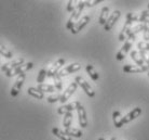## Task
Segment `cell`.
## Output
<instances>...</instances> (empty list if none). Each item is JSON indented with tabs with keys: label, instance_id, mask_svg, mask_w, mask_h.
Returning a JSON list of instances; mask_svg holds the SVG:
<instances>
[{
	"label": "cell",
	"instance_id": "1",
	"mask_svg": "<svg viewBox=\"0 0 149 140\" xmlns=\"http://www.w3.org/2000/svg\"><path fill=\"white\" fill-rule=\"evenodd\" d=\"M83 8H86V6H84V1H79L78 4H77V6H76L74 11L71 13L70 18H69V20L67 21V24H66L67 30H72V27L74 26V24H76V22L78 21L79 16H80V14H81Z\"/></svg>",
	"mask_w": 149,
	"mask_h": 140
},
{
	"label": "cell",
	"instance_id": "2",
	"mask_svg": "<svg viewBox=\"0 0 149 140\" xmlns=\"http://www.w3.org/2000/svg\"><path fill=\"white\" fill-rule=\"evenodd\" d=\"M139 32H144V33H149V21L145 23H139L138 25L131 27L130 33H129V39L130 40H134V37L136 34H138Z\"/></svg>",
	"mask_w": 149,
	"mask_h": 140
},
{
	"label": "cell",
	"instance_id": "3",
	"mask_svg": "<svg viewBox=\"0 0 149 140\" xmlns=\"http://www.w3.org/2000/svg\"><path fill=\"white\" fill-rule=\"evenodd\" d=\"M24 58H17V59H15V60H13L12 62H10V63H6V64L2 65V68H1V70H2V72H4L6 74H8V73H11L12 71H14L15 68H17L19 66H21V65L25 64L24 63Z\"/></svg>",
	"mask_w": 149,
	"mask_h": 140
},
{
	"label": "cell",
	"instance_id": "4",
	"mask_svg": "<svg viewBox=\"0 0 149 140\" xmlns=\"http://www.w3.org/2000/svg\"><path fill=\"white\" fill-rule=\"evenodd\" d=\"M77 103V108L76 110L78 112V121H79V125L81 126L82 128H86L88 126V117H86V112L84 110V108L82 106V104L79 101H76Z\"/></svg>",
	"mask_w": 149,
	"mask_h": 140
},
{
	"label": "cell",
	"instance_id": "5",
	"mask_svg": "<svg viewBox=\"0 0 149 140\" xmlns=\"http://www.w3.org/2000/svg\"><path fill=\"white\" fill-rule=\"evenodd\" d=\"M74 80H76V83L78 84L79 86L84 90V92H86L89 97H91V98L95 97V91L93 90V88L91 87L89 84H88V82H86L81 76H77V77L74 78Z\"/></svg>",
	"mask_w": 149,
	"mask_h": 140
},
{
	"label": "cell",
	"instance_id": "6",
	"mask_svg": "<svg viewBox=\"0 0 149 140\" xmlns=\"http://www.w3.org/2000/svg\"><path fill=\"white\" fill-rule=\"evenodd\" d=\"M33 66H34V63H33V62H28V63H25V64L19 66L17 68H15L14 71H12L11 73H8L6 75H7L8 77H13V76H16V75H19V76L23 75V74H25L27 71L31 70Z\"/></svg>",
	"mask_w": 149,
	"mask_h": 140
},
{
	"label": "cell",
	"instance_id": "7",
	"mask_svg": "<svg viewBox=\"0 0 149 140\" xmlns=\"http://www.w3.org/2000/svg\"><path fill=\"white\" fill-rule=\"evenodd\" d=\"M77 88H78V84L76 83H71L69 86L67 87V89L64 91L63 94L61 95V99H60V102L61 103H65L66 101H67L68 99L70 98L71 96L74 95V92L76 90H77Z\"/></svg>",
	"mask_w": 149,
	"mask_h": 140
},
{
	"label": "cell",
	"instance_id": "8",
	"mask_svg": "<svg viewBox=\"0 0 149 140\" xmlns=\"http://www.w3.org/2000/svg\"><path fill=\"white\" fill-rule=\"evenodd\" d=\"M25 78H26V74H23V75H19V78L15 80L14 85H13V87H12L11 91H10V94H11V96L13 98L19 95V90H21V88H22L23 84L25 82Z\"/></svg>",
	"mask_w": 149,
	"mask_h": 140
},
{
	"label": "cell",
	"instance_id": "9",
	"mask_svg": "<svg viewBox=\"0 0 149 140\" xmlns=\"http://www.w3.org/2000/svg\"><path fill=\"white\" fill-rule=\"evenodd\" d=\"M121 16V12L119 11V10H116V11L112 12V14L109 16V19L107 20V22H106V24H105L104 26V30H110L113 27V25L116 24V22L119 20V18Z\"/></svg>",
	"mask_w": 149,
	"mask_h": 140
},
{
	"label": "cell",
	"instance_id": "10",
	"mask_svg": "<svg viewBox=\"0 0 149 140\" xmlns=\"http://www.w3.org/2000/svg\"><path fill=\"white\" fill-rule=\"evenodd\" d=\"M65 64V59H58L55 61L51 68H49L48 71V77H54L56 74L60 73V68Z\"/></svg>",
	"mask_w": 149,
	"mask_h": 140
},
{
	"label": "cell",
	"instance_id": "11",
	"mask_svg": "<svg viewBox=\"0 0 149 140\" xmlns=\"http://www.w3.org/2000/svg\"><path fill=\"white\" fill-rule=\"evenodd\" d=\"M141 114H142V109H141L139 106L135 108L134 110H132L130 113H127L125 116H123L122 117V125L127 124V123H130L131 121H133V120H135V118H137Z\"/></svg>",
	"mask_w": 149,
	"mask_h": 140
},
{
	"label": "cell",
	"instance_id": "12",
	"mask_svg": "<svg viewBox=\"0 0 149 140\" xmlns=\"http://www.w3.org/2000/svg\"><path fill=\"white\" fill-rule=\"evenodd\" d=\"M124 73H143V72H148V66H139V65H131L127 64L122 68Z\"/></svg>",
	"mask_w": 149,
	"mask_h": 140
},
{
	"label": "cell",
	"instance_id": "13",
	"mask_svg": "<svg viewBox=\"0 0 149 140\" xmlns=\"http://www.w3.org/2000/svg\"><path fill=\"white\" fill-rule=\"evenodd\" d=\"M80 68H81V64H79V63H72V64L68 65L66 68H64L63 70H61L58 74H60L61 77H64V76H67V75H69V74H71V73L77 72Z\"/></svg>",
	"mask_w": 149,
	"mask_h": 140
},
{
	"label": "cell",
	"instance_id": "14",
	"mask_svg": "<svg viewBox=\"0 0 149 140\" xmlns=\"http://www.w3.org/2000/svg\"><path fill=\"white\" fill-rule=\"evenodd\" d=\"M132 44H133V40H127V42H125V44L123 45V47L120 49V51L118 53H117V56H116V58H117V60L118 61H122L124 58H125V56L127 54V52L130 51L131 47H132Z\"/></svg>",
	"mask_w": 149,
	"mask_h": 140
},
{
	"label": "cell",
	"instance_id": "15",
	"mask_svg": "<svg viewBox=\"0 0 149 140\" xmlns=\"http://www.w3.org/2000/svg\"><path fill=\"white\" fill-rule=\"evenodd\" d=\"M90 22V16L89 15H86V16H83L82 19H80L78 22L74 24V26L72 27V30H70L72 34H78L79 32L83 28V27L86 26V24Z\"/></svg>",
	"mask_w": 149,
	"mask_h": 140
},
{
	"label": "cell",
	"instance_id": "16",
	"mask_svg": "<svg viewBox=\"0 0 149 140\" xmlns=\"http://www.w3.org/2000/svg\"><path fill=\"white\" fill-rule=\"evenodd\" d=\"M77 108V103H76V101L72 103H68V104H64V106H62L61 108H58V110H57V113L58 114H67V113H70V112H72V111L74 110Z\"/></svg>",
	"mask_w": 149,
	"mask_h": 140
},
{
	"label": "cell",
	"instance_id": "17",
	"mask_svg": "<svg viewBox=\"0 0 149 140\" xmlns=\"http://www.w3.org/2000/svg\"><path fill=\"white\" fill-rule=\"evenodd\" d=\"M131 27H133L132 26V24H131V23L125 22V24H124V26H123L122 30H121V33H120V35H119L120 42H124V40L129 37V33H130Z\"/></svg>",
	"mask_w": 149,
	"mask_h": 140
},
{
	"label": "cell",
	"instance_id": "18",
	"mask_svg": "<svg viewBox=\"0 0 149 140\" xmlns=\"http://www.w3.org/2000/svg\"><path fill=\"white\" fill-rule=\"evenodd\" d=\"M52 134L54 135V136L57 137V138H60L61 140H72V139H71V137L68 136L65 132L61 130L60 128H56V127L52 128Z\"/></svg>",
	"mask_w": 149,
	"mask_h": 140
},
{
	"label": "cell",
	"instance_id": "19",
	"mask_svg": "<svg viewBox=\"0 0 149 140\" xmlns=\"http://www.w3.org/2000/svg\"><path fill=\"white\" fill-rule=\"evenodd\" d=\"M27 92H28L29 96H31V97H34V98H36V99H43V97H45V92H42L41 90H39L38 88L29 87L27 89Z\"/></svg>",
	"mask_w": 149,
	"mask_h": 140
},
{
	"label": "cell",
	"instance_id": "20",
	"mask_svg": "<svg viewBox=\"0 0 149 140\" xmlns=\"http://www.w3.org/2000/svg\"><path fill=\"white\" fill-rule=\"evenodd\" d=\"M86 73L90 75V77L92 78V80H94V82L98 80V73L96 72V70L94 68L93 65L88 64L86 66Z\"/></svg>",
	"mask_w": 149,
	"mask_h": 140
},
{
	"label": "cell",
	"instance_id": "21",
	"mask_svg": "<svg viewBox=\"0 0 149 140\" xmlns=\"http://www.w3.org/2000/svg\"><path fill=\"white\" fill-rule=\"evenodd\" d=\"M108 15H109V8L104 7L103 9H102L101 15H100V24H102V25H104L105 26V24H106V22H107V20L109 19Z\"/></svg>",
	"mask_w": 149,
	"mask_h": 140
},
{
	"label": "cell",
	"instance_id": "22",
	"mask_svg": "<svg viewBox=\"0 0 149 140\" xmlns=\"http://www.w3.org/2000/svg\"><path fill=\"white\" fill-rule=\"evenodd\" d=\"M122 117L121 116V114H120L119 111H115L113 113H112V120H113V123H115V126L117 128H120V127H122Z\"/></svg>",
	"mask_w": 149,
	"mask_h": 140
},
{
	"label": "cell",
	"instance_id": "23",
	"mask_svg": "<svg viewBox=\"0 0 149 140\" xmlns=\"http://www.w3.org/2000/svg\"><path fill=\"white\" fill-rule=\"evenodd\" d=\"M131 58H132V60L136 63V65H139V66H145L146 65L144 60L141 58V56H139V53H138L137 51H135V50L132 51V52H131Z\"/></svg>",
	"mask_w": 149,
	"mask_h": 140
},
{
	"label": "cell",
	"instance_id": "24",
	"mask_svg": "<svg viewBox=\"0 0 149 140\" xmlns=\"http://www.w3.org/2000/svg\"><path fill=\"white\" fill-rule=\"evenodd\" d=\"M65 133L67 134L68 136L74 137V138H80V137H82V132H80L79 129L74 128V127H69V128H65Z\"/></svg>",
	"mask_w": 149,
	"mask_h": 140
},
{
	"label": "cell",
	"instance_id": "25",
	"mask_svg": "<svg viewBox=\"0 0 149 140\" xmlns=\"http://www.w3.org/2000/svg\"><path fill=\"white\" fill-rule=\"evenodd\" d=\"M37 88L42 92H53L56 89L54 85H49V84H39V86Z\"/></svg>",
	"mask_w": 149,
	"mask_h": 140
},
{
	"label": "cell",
	"instance_id": "26",
	"mask_svg": "<svg viewBox=\"0 0 149 140\" xmlns=\"http://www.w3.org/2000/svg\"><path fill=\"white\" fill-rule=\"evenodd\" d=\"M72 113H67L64 115V118H63V125L65 128H69L71 127V123H72Z\"/></svg>",
	"mask_w": 149,
	"mask_h": 140
},
{
	"label": "cell",
	"instance_id": "27",
	"mask_svg": "<svg viewBox=\"0 0 149 140\" xmlns=\"http://www.w3.org/2000/svg\"><path fill=\"white\" fill-rule=\"evenodd\" d=\"M53 82H54V86L57 90H62L63 88V83H62V77L60 76V74H56L54 77H53Z\"/></svg>",
	"mask_w": 149,
	"mask_h": 140
},
{
	"label": "cell",
	"instance_id": "28",
	"mask_svg": "<svg viewBox=\"0 0 149 140\" xmlns=\"http://www.w3.org/2000/svg\"><path fill=\"white\" fill-rule=\"evenodd\" d=\"M48 77V71L45 70V68H42L40 70V72L38 74V77H37V83L39 84H42L45 82V79Z\"/></svg>",
	"mask_w": 149,
	"mask_h": 140
},
{
	"label": "cell",
	"instance_id": "29",
	"mask_svg": "<svg viewBox=\"0 0 149 140\" xmlns=\"http://www.w3.org/2000/svg\"><path fill=\"white\" fill-rule=\"evenodd\" d=\"M0 52H1V56H3V57L7 58V59H11V58L13 57L11 51L8 50L7 47H4V46H1V47H0Z\"/></svg>",
	"mask_w": 149,
	"mask_h": 140
},
{
	"label": "cell",
	"instance_id": "30",
	"mask_svg": "<svg viewBox=\"0 0 149 140\" xmlns=\"http://www.w3.org/2000/svg\"><path fill=\"white\" fill-rule=\"evenodd\" d=\"M138 50H144V51H148L149 50V42H141L137 44Z\"/></svg>",
	"mask_w": 149,
	"mask_h": 140
},
{
	"label": "cell",
	"instance_id": "31",
	"mask_svg": "<svg viewBox=\"0 0 149 140\" xmlns=\"http://www.w3.org/2000/svg\"><path fill=\"white\" fill-rule=\"evenodd\" d=\"M102 0H92V1H84V6L88 8L90 7H94V6H96L101 2Z\"/></svg>",
	"mask_w": 149,
	"mask_h": 140
},
{
	"label": "cell",
	"instance_id": "32",
	"mask_svg": "<svg viewBox=\"0 0 149 140\" xmlns=\"http://www.w3.org/2000/svg\"><path fill=\"white\" fill-rule=\"evenodd\" d=\"M60 99H61V96H58V95L50 96L48 98V102L54 103V102H56V101H60Z\"/></svg>",
	"mask_w": 149,
	"mask_h": 140
},
{
	"label": "cell",
	"instance_id": "33",
	"mask_svg": "<svg viewBox=\"0 0 149 140\" xmlns=\"http://www.w3.org/2000/svg\"><path fill=\"white\" fill-rule=\"evenodd\" d=\"M74 1H72V0H69L67 2V11L68 12H72L74 11V9H76V7H74Z\"/></svg>",
	"mask_w": 149,
	"mask_h": 140
},
{
	"label": "cell",
	"instance_id": "34",
	"mask_svg": "<svg viewBox=\"0 0 149 140\" xmlns=\"http://www.w3.org/2000/svg\"><path fill=\"white\" fill-rule=\"evenodd\" d=\"M141 14H142V16L144 18V19L149 20V11L148 10H146V11H142L141 12Z\"/></svg>",
	"mask_w": 149,
	"mask_h": 140
},
{
	"label": "cell",
	"instance_id": "35",
	"mask_svg": "<svg viewBox=\"0 0 149 140\" xmlns=\"http://www.w3.org/2000/svg\"><path fill=\"white\" fill-rule=\"evenodd\" d=\"M143 38L145 39V40H149V33H144V36Z\"/></svg>",
	"mask_w": 149,
	"mask_h": 140
},
{
	"label": "cell",
	"instance_id": "36",
	"mask_svg": "<svg viewBox=\"0 0 149 140\" xmlns=\"http://www.w3.org/2000/svg\"><path fill=\"white\" fill-rule=\"evenodd\" d=\"M111 140H117V138H115V137H112Z\"/></svg>",
	"mask_w": 149,
	"mask_h": 140
},
{
	"label": "cell",
	"instance_id": "37",
	"mask_svg": "<svg viewBox=\"0 0 149 140\" xmlns=\"http://www.w3.org/2000/svg\"><path fill=\"white\" fill-rule=\"evenodd\" d=\"M98 140H105V138H98Z\"/></svg>",
	"mask_w": 149,
	"mask_h": 140
},
{
	"label": "cell",
	"instance_id": "38",
	"mask_svg": "<svg viewBox=\"0 0 149 140\" xmlns=\"http://www.w3.org/2000/svg\"><path fill=\"white\" fill-rule=\"evenodd\" d=\"M147 9H148V11H149V4H148V6H147Z\"/></svg>",
	"mask_w": 149,
	"mask_h": 140
}]
</instances>
